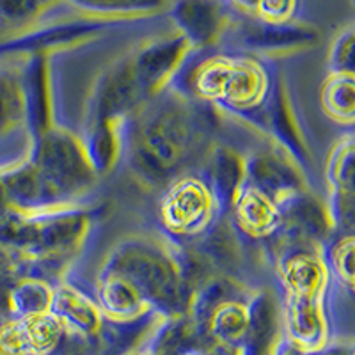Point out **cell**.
<instances>
[{
  "mask_svg": "<svg viewBox=\"0 0 355 355\" xmlns=\"http://www.w3.org/2000/svg\"><path fill=\"white\" fill-rule=\"evenodd\" d=\"M323 259L339 283L355 291V236H339Z\"/></svg>",
  "mask_w": 355,
  "mask_h": 355,
  "instance_id": "8992f818",
  "label": "cell"
},
{
  "mask_svg": "<svg viewBox=\"0 0 355 355\" xmlns=\"http://www.w3.org/2000/svg\"><path fill=\"white\" fill-rule=\"evenodd\" d=\"M352 355H355V348H354V354H352Z\"/></svg>",
  "mask_w": 355,
  "mask_h": 355,
  "instance_id": "7c38bea8",
  "label": "cell"
},
{
  "mask_svg": "<svg viewBox=\"0 0 355 355\" xmlns=\"http://www.w3.org/2000/svg\"><path fill=\"white\" fill-rule=\"evenodd\" d=\"M46 6L41 0H0V25L20 27L40 15Z\"/></svg>",
  "mask_w": 355,
  "mask_h": 355,
  "instance_id": "30bf717a",
  "label": "cell"
},
{
  "mask_svg": "<svg viewBox=\"0 0 355 355\" xmlns=\"http://www.w3.org/2000/svg\"><path fill=\"white\" fill-rule=\"evenodd\" d=\"M327 183L332 231L339 236H355V135H347L332 148Z\"/></svg>",
  "mask_w": 355,
  "mask_h": 355,
  "instance_id": "6da1fadb",
  "label": "cell"
},
{
  "mask_svg": "<svg viewBox=\"0 0 355 355\" xmlns=\"http://www.w3.org/2000/svg\"><path fill=\"white\" fill-rule=\"evenodd\" d=\"M329 71L355 77V24L339 31L329 50Z\"/></svg>",
  "mask_w": 355,
  "mask_h": 355,
  "instance_id": "ba28073f",
  "label": "cell"
},
{
  "mask_svg": "<svg viewBox=\"0 0 355 355\" xmlns=\"http://www.w3.org/2000/svg\"><path fill=\"white\" fill-rule=\"evenodd\" d=\"M210 196L196 182H182L171 189L162 202V215L173 230L194 233L210 215Z\"/></svg>",
  "mask_w": 355,
  "mask_h": 355,
  "instance_id": "3957f363",
  "label": "cell"
},
{
  "mask_svg": "<svg viewBox=\"0 0 355 355\" xmlns=\"http://www.w3.org/2000/svg\"><path fill=\"white\" fill-rule=\"evenodd\" d=\"M323 112L339 125H355V77L329 73L322 85Z\"/></svg>",
  "mask_w": 355,
  "mask_h": 355,
  "instance_id": "5b68a950",
  "label": "cell"
},
{
  "mask_svg": "<svg viewBox=\"0 0 355 355\" xmlns=\"http://www.w3.org/2000/svg\"><path fill=\"white\" fill-rule=\"evenodd\" d=\"M41 2H43V4H44V6H49V4H50V2H53V0H41Z\"/></svg>",
  "mask_w": 355,
  "mask_h": 355,
  "instance_id": "8fae6325",
  "label": "cell"
},
{
  "mask_svg": "<svg viewBox=\"0 0 355 355\" xmlns=\"http://www.w3.org/2000/svg\"><path fill=\"white\" fill-rule=\"evenodd\" d=\"M284 341L300 352H315L329 345V320L323 295L288 293L283 313Z\"/></svg>",
  "mask_w": 355,
  "mask_h": 355,
  "instance_id": "7a4b0ae2",
  "label": "cell"
},
{
  "mask_svg": "<svg viewBox=\"0 0 355 355\" xmlns=\"http://www.w3.org/2000/svg\"><path fill=\"white\" fill-rule=\"evenodd\" d=\"M171 17L190 44H206L222 31L226 12L217 0H176Z\"/></svg>",
  "mask_w": 355,
  "mask_h": 355,
  "instance_id": "277c9868",
  "label": "cell"
},
{
  "mask_svg": "<svg viewBox=\"0 0 355 355\" xmlns=\"http://www.w3.org/2000/svg\"><path fill=\"white\" fill-rule=\"evenodd\" d=\"M73 6L96 15H137L162 8L166 0H69Z\"/></svg>",
  "mask_w": 355,
  "mask_h": 355,
  "instance_id": "52a82bcc",
  "label": "cell"
},
{
  "mask_svg": "<svg viewBox=\"0 0 355 355\" xmlns=\"http://www.w3.org/2000/svg\"><path fill=\"white\" fill-rule=\"evenodd\" d=\"M299 0H256L252 17L261 24L284 25L291 24Z\"/></svg>",
  "mask_w": 355,
  "mask_h": 355,
  "instance_id": "9c48e42d",
  "label": "cell"
}]
</instances>
